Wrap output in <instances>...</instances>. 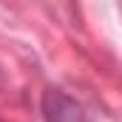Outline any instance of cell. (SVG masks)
<instances>
[{"label":"cell","mask_w":122,"mask_h":122,"mask_svg":"<svg viewBox=\"0 0 122 122\" xmlns=\"http://www.w3.org/2000/svg\"><path fill=\"white\" fill-rule=\"evenodd\" d=\"M43 117H46V122H91L85 108L62 88H46V94H43Z\"/></svg>","instance_id":"cell-1"}]
</instances>
